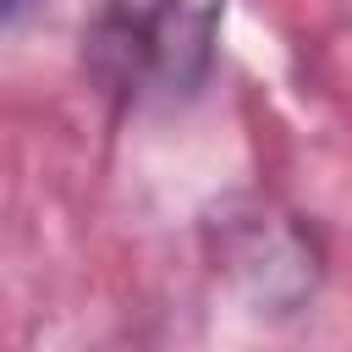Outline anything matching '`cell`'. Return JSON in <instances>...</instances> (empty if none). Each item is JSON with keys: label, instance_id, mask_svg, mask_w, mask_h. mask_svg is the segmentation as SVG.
Listing matches in <instances>:
<instances>
[{"label": "cell", "instance_id": "6da1fadb", "mask_svg": "<svg viewBox=\"0 0 352 352\" xmlns=\"http://www.w3.org/2000/svg\"><path fill=\"white\" fill-rule=\"evenodd\" d=\"M231 0H99L82 33L94 82L121 104H187L220 60Z\"/></svg>", "mask_w": 352, "mask_h": 352}, {"label": "cell", "instance_id": "7a4b0ae2", "mask_svg": "<svg viewBox=\"0 0 352 352\" xmlns=\"http://www.w3.org/2000/svg\"><path fill=\"white\" fill-rule=\"evenodd\" d=\"M214 270L231 280V292L253 314L286 319L319 286V242L297 214H286L275 204H248L220 220Z\"/></svg>", "mask_w": 352, "mask_h": 352}, {"label": "cell", "instance_id": "3957f363", "mask_svg": "<svg viewBox=\"0 0 352 352\" xmlns=\"http://www.w3.org/2000/svg\"><path fill=\"white\" fill-rule=\"evenodd\" d=\"M22 6H28V0H0V22H6V16H16Z\"/></svg>", "mask_w": 352, "mask_h": 352}]
</instances>
